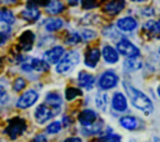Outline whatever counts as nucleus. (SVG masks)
Returning a JSON list of instances; mask_svg holds the SVG:
<instances>
[{"mask_svg": "<svg viewBox=\"0 0 160 142\" xmlns=\"http://www.w3.org/2000/svg\"><path fill=\"white\" fill-rule=\"evenodd\" d=\"M122 86H124V88H125V91H126V93H128V96H129L131 103H132L136 108L141 110L145 115L152 113V111H154V105H152L151 100H150L144 92H141L140 90L135 88V87H134L132 85H130L129 82H124Z\"/></svg>", "mask_w": 160, "mask_h": 142, "instance_id": "f257e3e1", "label": "nucleus"}, {"mask_svg": "<svg viewBox=\"0 0 160 142\" xmlns=\"http://www.w3.org/2000/svg\"><path fill=\"white\" fill-rule=\"evenodd\" d=\"M79 61H80L79 54L76 51H70V52L65 54L61 57V60L56 64V72H59V73L70 72L79 64Z\"/></svg>", "mask_w": 160, "mask_h": 142, "instance_id": "f03ea898", "label": "nucleus"}, {"mask_svg": "<svg viewBox=\"0 0 160 142\" xmlns=\"http://www.w3.org/2000/svg\"><path fill=\"white\" fill-rule=\"evenodd\" d=\"M59 111H60V108L52 107L45 102V103H41L36 107V110L34 112V117H35L38 123L42 125V123L48 122L49 120H51L54 116H56L59 113Z\"/></svg>", "mask_w": 160, "mask_h": 142, "instance_id": "7ed1b4c3", "label": "nucleus"}, {"mask_svg": "<svg viewBox=\"0 0 160 142\" xmlns=\"http://www.w3.org/2000/svg\"><path fill=\"white\" fill-rule=\"evenodd\" d=\"M26 130V122L22 118L15 117L9 121L6 128L4 130V133L8 135L10 140H16L19 136H21Z\"/></svg>", "mask_w": 160, "mask_h": 142, "instance_id": "20e7f679", "label": "nucleus"}, {"mask_svg": "<svg viewBox=\"0 0 160 142\" xmlns=\"http://www.w3.org/2000/svg\"><path fill=\"white\" fill-rule=\"evenodd\" d=\"M116 50L118 52H120V55L125 57H138L140 55L139 47L126 39H120L116 42Z\"/></svg>", "mask_w": 160, "mask_h": 142, "instance_id": "39448f33", "label": "nucleus"}, {"mask_svg": "<svg viewBox=\"0 0 160 142\" xmlns=\"http://www.w3.org/2000/svg\"><path fill=\"white\" fill-rule=\"evenodd\" d=\"M21 69L26 72L30 71L42 72V71H48L49 64L45 60H40V59H26L21 62Z\"/></svg>", "mask_w": 160, "mask_h": 142, "instance_id": "423d86ee", "label": "nucleus"}, {"mask_svg": "<svg viewBox=\"0 0 160 142\" xmlns=\"http://www.w3.org/2000/svg\"><path fill=\"white\" fill-rule=\"evenodd\" d=\"M118 82H119V76L112 70H108L100 76L98 85L101 90H110V88L115 87L118 85Z\"/></svg>", "mask_w": 160, "mask_h": 142, "instance_id": "0eeeda50", "label": "nucleus"}, {"mask_svg": "<svg viewBox=\"0 0 160 142\" xmlns=\"http://www.w3.org/2000/svg\"><path fill=\"white\" fill-rule=\"evenodd\" d=\"M38 98H39V93L35 90H28L18 98L16 107H19V108H29L38 101Z\"/></svg>", "mask_w": 160, "mask_h": 142, "instance_id": "6e6552de", "label": "nucleus"}, {"mask_svg": "<svg viewBox=\"0 0 160 142\" xmlns=\"http://www.w3.org/2000/svg\"><path fill=\"white\" fill-rule=\"evenodd\" d=\"M64 55H65V50L62 46H54L44 54V60L48 64H58Z\"/></svg>", "mask_w": 160, "mask_h": 142, "instance_id": "1a4fd4ad", "label": "nucleus"}, {"mask_svg": "<svg viewBox=\"0 0 160 142\" xmlns=\"http://www.w3.org/2000/svg\"><path fill=\"white\" fill-rule=\"evenodd\" d=\"M116 27L125 32H131L138 27V21L132 16H124L116 21Z\"/></svg>", "mask_w": 160, "mask_h": 142, "instance_id": "9d476101", "label": "nucleus"}, {"mask_svg": "<svg viewBox=\"0 0 160 142\" xmlns=\"http://www.w3.org/2000/svg\"><path fill=\"white\" fill-rule=\"evenodd\" d=\"M34 41H35V35L32 31H24L20 37H19V45H20V49L22 51H29L32 49V45H34Z\"/></svg>", "mask_w": 160, "mask_h": 142, "instance_id": "9b49d317", "label": "nucleus"}, {"mask_svg": "<svg viewBox=\"0 0 160 142\" xmlns=\"http://www.w3.org/2000/svg\"><path fill=\"white\" fill-rule=\"evenodd\" d=\"M99 60H100V50L98 47H90L85 54V59H84L85 65L92 69L98 65Z\"/></svg>", "mask_w": 160, "mask_h": 142, "instance_id": "f8f14e48", "label": "nucleus"}, {"mask_svg": "<svg viewBox=\"0 0 160 142\" xmlns=\"http://www.w3.org/2000/svg\"><path fill=\"white\" fill-rule=\"evenodd\" d=\"M98 120V115L94 110H90V108H86V110H82L79 115V122L82 127H86V126H90L91 123H94L95 121Z\"/></svg>", "mask_w": 160, "mask_h": 142, "instance_id": "ddd939ff", "label": "nucleus"}, {"mask_svg": "<svg viewBox=\"0 0 160 142\" xmlns=\"http://www.w3.org/2000/svg\"><path fill=\"white\" fill-rule=\"evenodd\" d=\"M125 7V1L124 0H110L105 4L104 11L108 15H118L120 11H122Z\"/></svg>", "mask_w": 160, "mask_h": 142, "instance_id": "4468645a", "label": "nucleus"}, {"mask_svg": "<svg viewBox=\"0 0 160 142\" xmlns=\"http://www.w3.org/2000/svg\"><path fill=\"white\" fill-rule=\"evenodd\" d=\"M101 55L106 64H116L119 61V52L116 49H114L110 45H105L101 50Z\"/></svg>", "mask_w": 160, "mask_h": 142, "instance_id": "2eb2a0df", "label": "nucleus"}, {"mask_svg": "<svg viewBox=\"0 0 160 142\" xmlns=\"http://www.w3.org/2000/svg\"><path fill=\"white\" fill-rule=\"evenodd\" d=\"M111 107L118 112H122L128 108V101L121 92L114 93V96L111 98Z\"/></svg>", "mask_w": 160, "mask_h": 142, "instance_id": "dca6fc26", "label": "nucleus"}, {"mask_svg": "<svg viewBox=\"0 0 160 142\" xmlns=\"http://www.w3.org/2000/svg\"><path fill=\"white\" fill-rule=\"evenodd\" d=\"M78 81H79V85L82 87V88H86V90H90L92 86H94V82H95V77L86 72V71H80L79 75H78Z\"/></svg>", "mask_w": 160, "mask_h": 142, "instance_id": "f3484780", "label": "nucleus"}, {"mask_svg": "<svg viewBox=\"0 0 160 142\" xmlns=\"http://www.w3.org/2000/svg\"><path fill=\"white\" fill-rule=\"evenodd\" d=\"M64 4L60 0H49L48 4L45 5V10L50 15H58L64 11Z\"/></svg>", "mask_w": 160, "mask_h": 142, "instance_id": "a211bd4d", "label": "nucleus"}, {"mask_svg": "<svg viewBox=\"0 0 160 142\" xmlns=\"http://www.w3.org/2000/svg\"><path fill=\"white\" fill-rule=\"evenodd\" d=\"M141 67H142V62L138 57H126V60L124 61V69L129 72L139 71Z\"/></svg>", "mask_w": 160, "mask_h": 142, "instance_id": "6ab92c4d", "label": "nucleus"}, {"mask_svg": "<svg viewBox=\"0 0 160 142\" xmlns=\"http://www.w3.org/2000/svg\"><path fill=\"white\" fill-rule=\"evenodd\" d=\"M120 125L124 127V128H126V130H129V131H134V130H136L138 127H139V120L136 118V117H134V116H124V117H121L120 118Z\"/></svg>", "mask_w": 160, "mask_h": 142, "instance_id": "aec40b11", "label": "nucleus"}, {"mask_svg": "<svg viewBox=\"0 0 160 142\" xmlns=\"http://www.w3.org/2000/svg\"><path fill=\"white\" fill-rule=\"evenodd\" d=\"M21 17L29 22H34L40 17V11L36 7H26L21 11Z\"/></svg>", "mask_w": 160, "mask_h": 142, "instance_id": "412c9836", "label": "nucleus"}, {"mask_svg": "<svg viewBox=\"0 0 160 142\" xmlns=\"http://www.w3.org/2000/svg\"><path fill=\"white\" fill-rule=\"evenodd\" d=\"M64 26V20L60 17H50L45 21V29L46 31H58Z\"/></svg>", "mask_w": 160, "mask_h": 142, "instance_id": "4be33fe9", "label": "nucleus"}, {"mask_svg": "<svg viewBox=\"0 0 160 142\" xmlns=\"http://www.w3.org/2000/svg\"><path fill=\"white\" fill-rule=\"evenodd\" d=\"M45 102L52 107H56V108H60L61 107V103H62V100H61V96L55 92V91H51L46 95L45 97Z\"/></svg>", "mask_w": 160, "mask_h": 142, "instance_id": "5701e85b", "label": "nucleus"}, {"mask_svg": "<svg viewBox=\"0 0 160 142\" xmlns=\"http://www.w3.org/2000/svg\"><path fill=\"white\" fill-rule=\"evenodd\" d=\"M95 105L100 111H106L109 106V96L105 92H98L95 96Z\"/></svg>", "mask_w": 160, "mask_h": 142, "instance_id": "b1692460", "label": "nucleus"}, {"mask_svg": "<svg viewBox=\"0 0 160 142\" xmlns=\"http://www.w3.org/2000/svg\"><path fill=\"white\" fill-rule=\"evenodd\" d=\"M14 21H15V16H14L12 11H10L9 9H5V7H0V22L11 25Z\"/></svg>", "mask_w": 160, "mask_h": 142, "instance_id": "393cba45", "label": "nucleus"}, {"mask_svg": "<svg viewBox=\"0 0 160 142\" xmlns=\"http://www.w3.org/2000/svg\"><path fill=\"white\" fill-rule=\"evenodd\" d=\"M101 127H102V122L101 121H98V122L95 121L90 126L84 127V133L85 135H95V133H99L101 131Z\"/></svg>", "mask_w": 160, "mask_h": 142, "instance_id": "a878e982", "label": "nucleus"}, {"mask_svg": "<svg viewBox=\"0 0 160 142\" xmlns=\"http://www.w3.org/2000/svg\"><path fill=\"white\" fill-rule=\"evenodd\" d=\"M81 40H82V39H81L80 34H78V32H69V34L66 35V37H65V42H66L68 45H76V44H79Z\"/></svg>", "mask_w": 160, "mask_h": 142, "instance_id": "bb28decb", "label": "nucleus"}, {"mask_svg": "<svg viewBox=\"0 0 160 142\" xmlns=\"http://www.w3.org/2000/svg\"><path fill=\"white\" fill-rule=\"evenodd\" d=\"M61 127H62V123L60 122V121H52L48 127H46V133H49V135H55V133H59L60 132V130H61Z\"/></svg>", "mask_w": 160, "mask_h": 142, "instance_id": "cd10ccee", "label": "nucleus"}, {"mask_svg": "<svg viewBox=\"0 0 160 142\" xmlns=\"http://www.w3.org/2000/svg\"><path fill=\"white\" fill-rule=\"evenodd\" d=\"M79 96H81V91L76 87H68L66 91H65V97H66L68 101H71V100H74Z\"/></svg>", "mask_w": 160, "mask_h": 142, "instance_id": "c85d7f7f", "label": "nucleus"}, {"mask_svg": "<svg viewBox=\"0 0 160 142\" xmlns=\"http://www.w3.org/2000/svg\"><path fill=\"white\" fill-rule=\"evenodd\" d=\"M9 31H10V29H9V25H6V24H4L2 27H0V46H2L8 41L9 34H10Z\"/></svg>", "mask_w": 160, "mask_h": 142, "instance_id": "c756f323", "label": "nucleus"}, {"mask_svg": "<svg viewBox=\"0 0 160 142\" xmlns=\"http://www.w3.org/2000/svg\"><path fill=\"white\" fill-rule=\"evenodd\" d=\"M25 86H26V81H25L22 77L15 78V81H14V83H12V88H14L16 92L22 91V90L25 88Z\"/></svg>", "mask_w": 160, "mask_h": 142, "instance_id": "7c9ffc66", "label": "nucleus"}, {"mask_svg": "<svg viewBox=\"0 0 160 142\" xmlns=\"http://www.w3.org/2000/svg\"><path fill=\"white\" fill-rule=\"evenodd\" d=\"M80 36L82 40L85 41H89V40H92L95 36H96V32L94 30H90V29H84L81 32H80Z\"/></svg>", "mask_w": 160, "mask_h": 142, "instance_id": "2f4dec72", "label": "nucleus"}, {"mask_svg": "<svg viewBox=\"0 0 160 142\" xmlns=\"http://www.w3.org/2000/svg\"><path fill=\"white\" fill-rule=\"evenodd\" d=\"M49 0H29L28 1V6L29 7H39V6H45L48 4Z\"/></svg>", "mask_w": 160, "mask_h": 142, "instance_id": "473e14b6", "label": "nucleus"}, {"mask_svg": "<svg viewBox=\"0 0 160 142\" xmlns=\"http://www.w3.org/2000/svg\"><path fill=\"white\" fill-rule=\"evenodd\" d=\"M81 6L84 9H94L98 6V1L96 0H80Z\"/></svg>", "mask_w": 160, "mask_h": 142, "instance_id": "72a5a7b5", "label": "nucleus"}, {"mask_svg": "<svg viewBox=\"0 0 160 142\" xmlns=\"http://www.w3.org/2000/svg\"><path fill=\"white\" fill-rule=\"evenodd\" d=\"M9 100V95L6 92V90L0 85V103H6Z\"/></svg>", "mask_w": 160, "mask_h": 142, "instance_id": "f704fd0d", "label": "nucleus"}, {"mask_svg": "<svg viewBox=\"0 0 160 142\" xmlns=\"http://www.w3.org/2000/svg\"><path fill=\"white\" fill-rule=\"evenodd\" d=\"M106 142H121V137L116 133H110L108 137L104 138Z\"/></svg>", "mask_w": 160, "mask_h": 142, "instance_id": "c9c22d12", "label": "nucleus"}, {"mask_svg": "<svg viewBox=\"0 0 160 142\" xmlns=\"http://www.w3.org/2000/svg\"><path fill=\"white\" fill-rule=\"evenodd\" d=\"M32 142H48V140H46L45 135L39 133V135H36V136L32 138Z\"/></svg>", "mask_w": 160, "mask_h": 142, "instance_id": "e433bc0d", "label": "nucleus"}, {"mask_svg": "<svg viewBox=\"0 0 160 142\" xmlns=\"http://www.w3.org/2000/svg\"><path fill=\"white\" fill-rule=\"evenodd\" d=\"M142 15L144 16H151V15H154V9L152 7H145V9H142Z\"/></svg>", "mask_w": 160, "mask_h": 142, "instance_id": "4c0bfd02", "label": "nucleus"}, {"mask_svg": "<svg viewBox=\"0 0 160 142\" xmlns=\"http://www.w3.org/2000/svg\"><path fill=\"white\" fill-rule=\"evenodd\" d=\"M64 142H82L79 137H70V138H66Z\"/></svg>", "mask_w": 160, "mask_h": 142, "instance_id": "58836bf2", "label": "nucleus"}, {"mask_svg": "<svg viewBox=\"0 0 160 142\" xmlns=\"http://www.w3.org/2000/svg\"><path fill=\"white\" fill-rule=\"evenodd\" d=\"M0 2L4 5H10V4H15L16 0H0Z\"/></svg>", "mask_w": 160, "mask_h": 142, "instance_id": "ea45409f", "label": "nucleus"}, {"mask_svg": "<svg viewBox=\"0 0 160 142\" xmlns=\"http://www.w3.org/2000/svg\"><path fill=\"white\" fill-rule=\"evenodd\" d=\"M62 121H64V126H69V125L71 123V120H69V117H66V116L64 117Z\"/></svg>", "mask_w": 160, "mask_h": 142, "instance_id": "a19ab883", "label": "nucleus"}, {"mask_svg": "<svg viewBox=\"0 0 160 142\" xmlns=\"http://www.w3.org/2000/svg\"><path fill=\"white\" fill-rule=\"evenodd\" d=\"M68 2H69V5H71V6H75V5H78L79 0H68Z\"/></svg>", "mask_w": 160, "mask_h": 142, "instance_id": "79ce46f5", "label": "nucleus"}, {"mask_svg": "<svg viewBox=\"0 0 160 142\" xmlns=\"http://www.w3.org/2000/svg\"><path fill=\"white\" fill-rule=\"evenodd\" d=\"M155 32L160 34V19H159V21H156V29H155Z\"/></svg>", "mask_w": 160, "mask_h": 142, "instance_id": "37998d69", "label": "nucleus"}, {"mask_svg": "<svg viewBox=\"0 0 160 142\" xmlns=\"http://www.w3.org/2000/svg\"><path fill=\"white\" fill-rule=\"evenodd\" d=\"M131 1H134V2H142V1H146V0H131Z\"/></svg>", "mask_w": 160, "mask_h": 142, "instance_id": "c03bdc74", "label": "nucleus"}, {"mask_svg": "<svg viewBox=\"0 0 160 142\" xmlns=\"http://www.w3.org/2000/svg\"><path fill=\"white\" fill-rule=\"evenodd\" d=\"M158 95H159V97H160V85L158 86Z\"/></svg>", "mask_w": 160, "mask_h": 142, "instance_id": "a18cd8bd", "label": "nucleus"}, {"mask_svg": "<svg viewBox=\"0 0 160 142\" xmlns=\"http://www.w3.org/2000/svg\"><path fill=\"white\" fill-rule=\"evenodd\" d=\"M154 142H160V138H158V137H155V138H154Z\"/></svg>", "mask_w": 160, "mask_h": 142, "instance_id": "49530a36", "label": "nucleus"}, {"mask_svg": "<svg viewBox=\"0 0 160 142\" xmlns=\"http://www.w3.org/2000/svg\"><path fill=\"white\" fill-rule=\"evenodd\" d=\"M92 142H102V141H100V140H95V141H92Z\"/></svg>", "mask_w": 160, "mask_h": 142, "instance_id": "de8ad7c7", "label": "nucleus"}, {"mask_svg": "<svg viewBox=\"0 0 160 142\" xmlns=\"http://www.w3.org/2000/svg\"><path fill=\"white\" fill-rule=\"evenodd\" d=\"M159 54H160V46H159Z\"/></svg>", "mask_w": 160, "mask_h": 142, "instance_id": "09e8293b", "label": "nucleus"}, {"mask_svg": "<svg viewBox=\"0 0 160 142\" xmlns=\"http://www.w3.org/2000/svg\"><path fill=\"white\" fill-rule=\"evenodd\" d=\"M0 65H1V60H0Z\"/></svg>", "mask_w": 160, "mask_h": 142, "instance_id": "8fccbe9b", "label": "nucleus"}, {"mask_svg": "<svg viewBox=\"0 0 160 142\" xmlns=\"http://www.w3.org/2000/svg\"><path fill=\"white\" fill-rule=\"evenodd\" d=\"M159 1H160V0H159Z\"/></svg>", "mask_w": 160, "mask_h": 142, "instance_id": "3c124183", "label": "nucleus"}]
</instances>
